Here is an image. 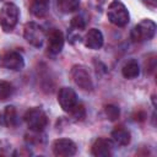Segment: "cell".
Instances as JSON below:
<instances>
[{
  "label": "cell",
  "mask_w": 157,
  "mask_h": 157,
  "mask_svg": "<svg viewBox=\"0 0 157 157\" xmlns=\"http://www.w3.org/2000/svg\"><path fill=\"white\" fill-rule=\"evenodd\" d=\"M18 123L17 110L13 105H6L0 113V124L5 128H15Z\"/></svg>",
  "instance_id": "4fadbf2b"
},
{
  "label": "cell",
  "mask_w": 157,
  "mask_h": 157,
  "mask_svg": "<svg viewBox=\"0 0 157 157\" xmlns=\"http://www.w3.org/2000/svg\"><path fill=\"white\" fill-rule=\"evenodd\" d=\"M13 93V86L9 81L0 80V102L9 99Z\"/></svg>",
  "instance_id": "ac0fdd59"
},
{
  "label": "cell",
  "mask_w": 157,
  "mask_h": 157,
  "mask_svg": "<svg viewBox=\"0 0 157 157\" xmlns=\"http://www.w3.org/2000/svg\"><path fill=\"white\" fill-rule=\"evenodd\" d=\"M58 103L65 113H70L71 109L78 103L75 90L71 87H61L58 92Z\"/></svg>",
  "instance_id": "9c48e42d"
},
{
  "label": "cell",
  "mask_w": 157,
  "mask_h": 157,
  "mask_svg": "<svg viewBox=\"0 0 157 157\" xmlns=\"http://www.w3.org/2000/svg\"><path fill=\"white\" fill-rule=\"evenodd\" d=\"M70 27L72 28V31H77L81 32L86 28V20L81 16V15H76L71 18L70 21Z\"/></svg>",
  "instance_id": "44dd1931"
},
{
  "label": "cell",
  "mask_w": 157,
  "mask_h": 157,
  "mask_svg": "<svg viewBox=\"0 0 157 157\" xmlns=\"http://www.w3.org/2000/svg\"><path fill=\"white\" fill-rule=\"evenodd\" d=\"M1 66L11 71H21L25 67L23 55L16 50H9L1 56Z\"/></svg>",
  "instance_id": "30bf717a"
},
{
  "label": "cell",
  "mask_w": 157,
  "mask_h": 157,
  "mask_svg": "<svg viewBox=\"0 0 157 157\" xmlns=\"http://www.w3.org/2000/svg\"><path fill=\"white\" fill-rule=\"evenodd\" d=\"M113 150H114V142L104 137L96 139L91 146V153L94 157H109L113 155Z\"/></svg>",
  "instance_id": "8fae6325"
},
{
  "label": "cell",
  "mask_w": 157,
  "mask_h": 157,
  "mask_svg": "<svg viewBox=\"0 0 157 157\" xmlns=\"http://www.w3.org/2000/svg\"><path fill=\"white\" fill-rule=\"evenodd\" d=\"M65 38L60 29L52 28L47 34V52L49 55H58L64 48Z\"/></svg>",
  "instance_id": "52a82bcc"
},
{
  "label": "cell",
  "mask_w": 157,
  "mask_h": 157,
  "mask_svg": "<svg viewBox=\"0 0 157 157\" xmlns=\"http://www.w3.org/2000/svg\"><path fill=\"white\" fill-rule=\"evenodd\" d=\"M23 38L32 47L40 48L47 39V34L40 25L31 21V22H27L23 27Z\"/></svg>",
  "instance_id": "5b68a950"
},
{
  "label": "cell",
  "mask_w": 157,
  "mask_h": 157,
  "mask_svg": "<svg viewBox=\"0 0 157 157\" xmlns=\"http://www.w3.org/2000/svg\"><path fill=\"white\" fill-rule=\"evenodd\" d=\"M144 2H145L148 7H151L152 10H155V7H156V0H144Z\"/></svg>",
  "instance_id": "cb8c5ba5"
},
{
  "label": "cell",
  "mask_w": 157,
  "mask_h": 157,
  "mask_svg": "<svg viewBox=\"0 0 157 157\" xmlns=\"http://www.w3.org/2000/svg\"><path fill=\"white\" fill-rule=\"evenodd\" d=\"M25 123L31 131H43L48 125L47 113L40 107L29 108L23 115Z\"/></svg>",
  "instance_id": "277c9868"
},
{
  "label": "cell",
  "mask_w": 157,
  "mask_h": 157,
  "mask_svg": "<svg viewBox=\"0 0 157 157\" xmlns=\"http://www.w3.org/2000/svg\"><path fill=\"white\" fill-rule=\"evenodd\" d=\"M85 45L88 49L92 50H98L103 47L104 43V36L98 28H90L85 36Z\"/></svg>",
  "instance_id": "7c38bea8"
},
{
  "label": "cell",
  "mask_w": 157,
  "mask_h": 157,
  "mask_svg": "<svg viewBox=\"0 0 157 157\" xmlns=\"http://www.w3.org/2000/svg\"><path fill=\"white\" fill-rule=\"evenodd\" d=\"M52 150L56 157H71L76 155L77 146L70 139H56L52 145Z\"/></svg>",
  "instance_id": "ba28073f"
},
{
  "label": "cell",
  "mask_w": 157,
  "mask_h": 157,
  "mask_svg": "<svg viewBox=\"0 0 157 157\" xmlns=\"http://www.w3.org/2000/svg\"><path fill=\"white\" fill-rule=\"evenodd\" d=\"M104 113H105L107 118L110 121H115L120 117V109L115 104H107V105H104Z\"/></svg>",
  "instance_id": "ffe728a7"
},
{
  "label": "cell",
  "mask_w": 157,
  "mask_h": 157,
  "mask_svg": "<svg viewBox=\"0 0 157 157\" xmlns=\"http://www.w3.org/2000/svg\"><path fill=\"white\" fill-rule=\"evenodd\" d=\"M107 18L117 27H125L130 21V13L120 0H113L107 9Z\"/></svg>",
  "instance_id": "6da1fadb"
},
{
  "label": "cell",
  "mask_w": 157,
  "mask_h": 157,
  "mask_svg": "<svg viewBox=\"0 0 157 157\" xmlns=\"http://www.w3.org/2000/svg\"><path fill=\"white\" fill-rule=\"evenodd\" d=\"M50 7V0H32L29 5L31 13L37 18H43Z\"/></svg>",
  "instance_id": "5bb4252c"
},
{
  "label": "cell",
  "mask_w": 157,
  "mask_h": 157,
  "mask_svg": "<svg viewBox=\"0 0 157 157\" xmlns=\"http://www.w3.org/2000/svg\"><path fill=\"white\" fill-rule=\"evenodd\" d=\"M132 118H134L135 121H144V120L146 119V114H145V112L140 110V112L135 113V114L132 115Z\"/></svg>",
  "instance_id": "603a6c76"
},
{
  "label": "cell",
  "mask_w": 157,
  "mask_h": 157,
  "mask_svg": "<svg viewBox=\"0 0 157 157\" xmlns=\"http://www.w3.org/2000/svg\"><path fill=\"white\" fill-rule=\"evenodd\" d=\"M20 18V10L13 2H5L0 10V27L5 33H10L16 27Z\"/></svg>",
  "instance_id": "7a4b0ae2"
},
{
  "label": "cell",
  "mask_w": 157,
  "mask_h": 157,
  "mask_svg": "<svg viewBox=\"0 0 157 157\" xmlns=\"http://www.w3.org/2000/svg\"><path fill=\"white\" fill-rule=\"evenodd\" d=\"M81 0H55L56 7L63 13H71L80 7Z\"/></svg>",
  "instance_id": "e0dca14e"
},
{
  "label": "cell",
  "mask_w": 157,
  "mask_h": 157,
  "mask_svg": "<svg viewBox=\"0 0 157 157\" xmlns=\"http://www.w3.org/2000/svg\"><path fill=\"white\" fill-rule=\"evenodd\" d=\"M112 141L119 146H128L131 141V135L129 132V130L124 129V128H115L112 134H110Z\"/></svg>",
  "instance_id": "9a60e30c"
},
{
  "label": "cell",
  "mask_w": 157,
  "mask_h": 157,
  "mask_svg": "<svg viewBox=\"0 0 157 157\" xmlns=\"http://www.w3.org/2000/svg\"><path fill=\"white\" fill-rule=\"evenodd\" d=\"M156 34V23L151 18H144L135 25L130 32V39L135 43L150 40Z\"/></svg>",
  "instance_id": "3957f363"
},
{
  "label": "cell",
  "mask_w": 157,
  "mask_h": 157,
  "mask_svg": "<svg viewBox=\"0 0 157 157\" xmlns=\"http://www.w3.org/2000/svg\"><path fill=\"white\" fill-rule=\"evenodd\" d=\"M69 114L74 121H83L86 118V108L82 103H77Z\"/></svg>",
  "instance_id": "d6986e66"
},
{
  "label": "cell",
  "mask_w": 157,
  "mask_h": 157,
  "mask_svg": "<svg viewBox=\"0 0 157 157\" xmlns=\"http://www.w3.org/2000/svg\"><path fill=\"white\" fill-rule=\"evenodd\" d=\"M12 150V146L9 141L6 140H0V156H9V155H12L11 152Z\"/></svg>",
  "instance_id": "7402d4cb"
},
{
  "label": "cell",
  "mask_w": 157,
  "mask_h": 157,
  "mask_svg": "<svg viewBox=\"0 0 157 157\" xmlns=\"http://www.w3.org/2000/svg\"><path fill=\"white\" fill-rule=\"evenodd\" d=\"M71 78L74 83L85 92H91L93 90V81L86 66L83 65H74L71 69Z\"/></svg>",
  "instance_id": "8992f818"
},
{
  "label": "cell",
  "mask_w": 157,
  "mask_h": 157,
  "mask_svg": "<svg viewBox=\"0 0 157 157\" xmlns=\"http://www.w3.org/2000/svg\"><path fill=\"white\" fill-rule=\"evenodd\" d=\"M121 75L128 80L136 78L140 75V65H139V63L135 59L128 60L121 67Z\"/></svg>",
  "instance_id": "2e32d148"
}]
</instances>
